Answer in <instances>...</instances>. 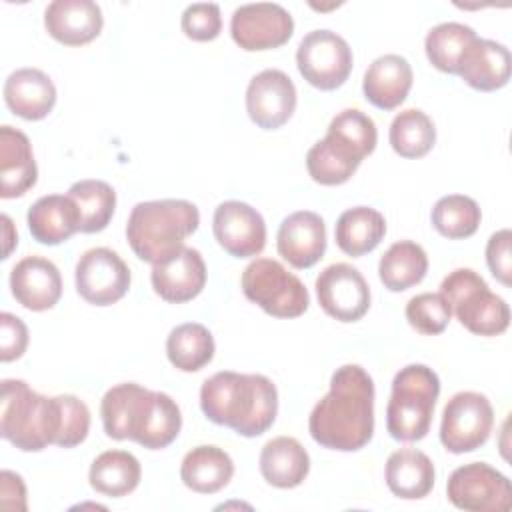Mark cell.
<instances>
[{
  "instance_id": "obj_19",
  "label": "cell",
  "mask_w": 512,
  "mask_h": 512,
  "mask_svg": "<svg viewBox=\"0 0 512 512\" xmlns=\"http://www.w3.org/2000/svg\"><path fill=\"white\" fill-rule=\"evenodd\" d=\"M44 26L56 42L82 46L100 34L104 18L92 0H54L44 10Z\"/></svg>"
},
{
  "instance_id": "obj_45",
  "label": "cell",
  "mask_w": 512,
  "mask_h": 512,
  "mask_svg": "<svg viewBox=\"0 0 512 512\" xmlns=\"http://www.w3.org/2000/svg\"><path fill=\"white\" fill-rule=\"evenodd\" d=\"M2 486H0V502L10 510H26V486L22 478L10 470H2Z\"/></svg>"
},
{
  "instance_id": "obj_21",
  "label": "cell",
  "mask_w": 512,
  "mask_h": 512,
  "mask_svg": "<svg viewBox=\"0 0 512 512\" xmlns=\"http://www.w3.org/2000/svg\"><path fill=\"white\" fill-rule=\"evenodd\" d=\"M510 64V50L504 44L476 38L462 54L456 74L474 90L494 92L508 84Z\"/></svg>"
},
{
  "instance_id": "obj_6",
  "label": "cell",
  "mask_w": 512,
  "mask_h": 512,
  "mask_svg": "<svg viewBox=\"0 0 512 512\" xmlns=\"http://www.w3.org/2000/svg\"><path fill=\"white\" fill-rule=\"evenodd\" d=\"M440 294L460 324L476 336H498L510 324V308L494 294L486 280L472 268L452 270L440 284Z\"/></svg>"
},
{
  "instance_id": "obj_15",
  "label": "cell",
  "mask_w": 512,
  "mask_h": 512,
  "mask_svg": "<svg viewBox=\"0 0 512 512\" xmlns=\"http://www.w3.org/2000/svg\"><path fill=\"white\" fill-rule=\"evenodd\" d=\"M212 230L224 252L234 258L258 256L266 246V224L262 214L240 200L218 204L212 218Z\"/></svg>"
},
{
  "instance_id": "obj_11",
  "label": "cell",
  "mask_w": 512,
  "mask_h": 512,
  "mask_svg": "<svg viewBox=\"0 0 512 512\" xmlns=\"http://www.w3.org/2000/svg\"><path fill=\"white\" fill-rule=\"evenodd\" d=\"M78 294L94 306H110L124 298L132 274L128 264L110 248L98 246L86 250L74 270Z\"/></svg>"
},
{
  "instance_id": "obj_1",
  "label": "cell",
  "mask_w": 512,
  "mask_h": 512,
  "mask_svg": "<svg viewBox=\"0 0 512 512\" xmlns=\"http://www.w3.org/2000/svg\"><path fill=\"white\" fill-rule=\"evenodd\" d=\"M314 442L340 452L364 448L374 434V382L358 364L336 368L328 394L308 418Z\"/></svg>"
},
{
  "instance_id": "obj_2",
  "label": "cell",
  "mask_w": 512,
  "mask_h": 512,
  "mask_svg": "<svg viewBox=\"0 0 512 512\" xmlns=\"http://www.w3.org/2000/svg\"><path fill=\"white\" fill-rule=\"evenodd\" d=\"M200 408L204 416L228 426L244 438L264 434L278 414V390L262 374H240L232 370L216 372L200 388Z\"/></svg>"
},
{
  "instance_id": "obj_41",
  "label": "cell",
  "mask_w": 512,
  "mask_h": 512,
  "mask_svg": "<svg viewBox=\"0 0 512 512\" xmlns=\"http://www.w3.org/2000/svg\"><path fill=\"white\" fill-rule=\"evenodd\" d=\"M182 32L196 42H208L218 38L222 30L220 6L214 2H196L186 6L180 18Z\"/></svg>"
},
{
  "instance_id": "obj_46",
  "label": "cell",
  "mask_w": 512,
  "mask_h": 512,
  "mask_svg": "<svg viewBox=\"0 0 512 512\" xmlns=\"http://www.w3.org/2000/svg\"><path fill=\"white\" fill-rule=\"evenodd\" d=\"M0 220H2V228H4V254H2V258H8L10 250L18 242V236L14 232V226H12V220H10L8 214H2Z\"/></svg>"
},
{
  "instance_id": "obj_16",
  "label": "cell",
  "mask_w": 512,
  "mask_h": 512,
  "mask_svg": "<svg viewBox=\"0 0 512 512\" xmlns=\"http://www.w3.org/2000/svg\"><path fill=\"white\" fill-rule=\"evenodd\" d=\"M154 292L172 304L196 298L206 286V264L196 248L184 246L164 262L152 266Z\"/></svg>"
},
{
  "instance_id": "obj_36",
  "label": "cell",
  "mask_w": 512,
  "mask_h": 512,
  "mask_svg": "<svg viewBox=\"0 0 512 512\" xmlns=\"http://www.w3.org/2000/svg\"><path fill=\"white\" fill-rule=\"evenodd\" d=\"M436 142V128L430 116L418 108L398 112L390 124V146L402 158H422Z\"/></svg>"
},
{
  "instance_id": "obj_9",
  "label": "cell",
  "mask_w": 512,
  "mask_h": 512,
  "mask_svg": "<svg viewBox=\"0 0 512 512\" xmlns=\"http://www.w3.org/2000/svg\"><path fill=\"white\" fill-rule=\"evenodd\" d=\"M352 50L332 30L308 32L296 50V64L302 78L318 90L340 88L352 72Z\"/></svg>"
},
{
  "instance_id": "obj_13",
  "label": "cell",
  "mask_w": 512,
  "mask_h": 512,
  "mask_svg": "<svg viewBox=\"0 0 512 512\" xmlns=\"http://www.w3.org/2000/svg\"><path fill=\"white\" fill-rule=\"evenodd\" d=\"M320 308L338 322H356L370 308V286L362 272L346 262L326 266L316 278Z\"/></svg>"
},
{
  "instance_id": "obj_30",
  "label": "cell",
  "mask_w": 512,
  "mask_h": 512,
  "mask_svg": "<svg viewBox=\"0 0 512 512\" xmlns=\"http://www.w3.org/2000/svg\"><path fill=\"white\" fill-rule=\"evenodd\" d=\"M386 234L384 216L370 206H354L340 214L334 236L338 248L348 256L372 252Z\"/></svg>"
},
{
  "instance_id": "obj_24",
  "label": "cell",
  "mask_w": 512,
  "mask_h": 512,
  "mask_svg": "<svg viewBox=\"0 0 512 512\" xmlns=\"http://www.w3.org/2000/svg\"><path fill=\"white\" fill-rule=\"evenodd\" d=\"M4 102L24 120H42L56 104V86L38 68H18L4 82Z\"/></svg>"
},
{
  "instance_id": "obj_17",
  "label": "cell",
  "mask_w": 512,
  "mask_h": 512,
  "mask_svg": "<svg viewBox=\"0 0 512 512\" xmlns=\"http://www.w3.org/2000/svg\"><path fill=\"white\" fill-rule=\"evenodd\" d=\"M278 254L294 268L314 266L326 252V224L312 210H298L286 216L276 234Z\"/></svg>"
},
{
  "instance_id": "obj_23",
  "label": "cell",
  "mask_w": 512,
  "mask_h": 512,
  "mask_svg": "<svg viewBox=\"0 0 512 512\" xmlns=\"http://www.w3.org/2000/svg\"><path fill=\"white\" fill-rule=\"evenodd\" d=\"M412 80V66L404 56L384 54L368 66L362 90L372 106L380 110H394L406 100Z\"/></svg>"
},
{
  "instance_id": "obj_8",
  "label": "cell",
  "mask_w": 512,
  "mask_h": 512,
  "mask_svg": "<svg viewBox=\"0 0 512 512\" xmlns=\"http://www.w3.org/2000/svg\"><path fill=\"white\" fill-rule=\"evenodd\" d=\"M492 424L494 410L484 394L470 390L458 392L442 410L440 442L452 454L472 452L486 444Z\"/></svg>"
},
{
  "instance_id": "obj_33",
  "label": "cell",
  "mask_w": 512,
  "mask_h": 512,
  "mask_svg": "<svg viewBox=\"0 0 512 512\" xmlns=\"http://www.w3.org/2000/svg\"><path fill=\"white\" fill-rule=\"evenodd\" d=\"M214 338L204 324L186 322L170 330L166 338V356L182 372H198L214 358Z\"/></svg>"
},
{
  "instance_id": "obj_37",
  "label": "cell",
  "mask_w": 512,
  "mask_h": 512,
  "mask_svg": "<svg viewBox=\"0 0 512 512\" xmlns=\"http://www.w3.org/2000/svg\"><path fill=\"white\" fill-rule=\"evenodd\" d=\"M476 32L460 22H442L426 34L424 48L430 64L446 74H456L466 48L476 40Z\"/></svg>"
},
{
  "instance_id": "obj_26",
  "label": "cell",
  "mask_w": 512,
  "mask_h": 512,
  "mask_svg": "<svg viewBox=\"0 0 512 512\" xmlns=\"http://www.w3.org/2000/svg\"><path fill=\"white\" fill-rule=\"evenodd\" d=\"M384 478L390 492L404 500H420L434 488V464L416 448H400L386 460Z\"/></svg>"
},
{
  "instance_id": "obj_25",
  "label": "cell",
  "mask_w": 512,
  "mask_h": 512,
  "mask_svg": "<svg viewBox=\"0 0 512 512\" xmlns=\"http://www.w3.org/2000/svg\"><path fill=\"white\" fill-rule=\"evenodd\" d=\"M26 222L32 238L46 246L62 244L74 232H80V212L68 194H48L38 198L28 208Z\"/></svg>"
},
{
  "instance_id": "obj_12",
  "label": "cell",
  "mask_w": 512,
  "mask_h": 512,
  "mask_svg": "<svg viewBox=\"0 0 512 512\" xmlns=\"http://www.w3.org/2000/svg\"><path fill=\"white\" fill-rule=\"evenodd\" d=\"M294 20L290 12L276 2L242 4L232 12V40L248 52L280 48L292 38Z\"/></svg>"
},
{
  "instance_id": "obj_5",
  "label": "cell",
  "mask_w": 512,
  "mask_h": 512,
  "mask_svg": "<svg viewBox=\"0 0 512 512\" xmlns=\"http://www.w3.org/2000/svg\"><path fill=\"white\" fill-rule=\"evenodd\" d=\"M440 396L438 374L426 364H408L392 380L386 406V430L394 440L418 442L430 432Z\"/></svg>"
},
{
  "instance_id": "obj_4",
  "label": "cell",
  "mask_w": 512,
  "mask_h": 512,
  "mask_svg": "<svg viewBox=\"0 0 512 512\" xmlns=\"http://www.w3.org/2000/svg\"><path fill=\"white\" fill-rule=\"evenodd\" d=\"M62 426L60 396H42L24 380H2L0 434L22 452L58 444Z\"/></svg>"
},
{
  "instance_id": "obj_18",
  "label": "cell",
  "mask_w": 512,
  "mask_h": 512,
  "mask_svg": "<svg viewBox=\"0 0 512 512\" xmlns=\"http://www.w3.org/2000/svg\"><path fill=\"white\" fill-rule=\"evenodd\" d=\"M10 290L20 306L44 312L62 296V276L56 264L42 256H26L10 272Z\"/></svg>"
},
{
  "instance_id": "obj_14",
  "label": "cell",
  "mask_w": 512,
  "mask_h": 512,
  "mask_svg": "<svg viewBox=\"0 0 512 512\" xmlns=\"http://www.w3.org/2000/svg\"><path fill=\"white\" fill-rule=\"evenodd\" d=\"M296 110V86L292 78L276 68L252 76L246 88V112L262 130L284 126Z\"/></svg>"
},
{
  "instance_id": "obj_28",
  "label": "cell",
  "mask_w": 512,
  "mask_h": 512,
  "mask_svg": "<svg viewBox=\"0 0 512 512\" xmlns=\"http://www.w3.org/2000/svg\"><path fill=\"white\" fill-rule=\"evenodd\" d=\"M234 476V462L230 454L218 446L202 444L186 452L180 464V478L184 486L198 494H214L222 490Z\"/></svg>"
},
{
  "instance_id": "obj_27",
  "label": "cell",
  "mask_w": 512,
  "mask_h": 512,
  "mask_svg": "<svg viewBox=\"0 0 512 512\" xmlns=\"http://www.w3.org/2000/svg\"><path fill=\"white\" fill-rule=\"evenodd\" d=\"M260 472L276 488H296L310 472V456L296 438L276 436L260 452Z\"/></svg>"
},
{
  "instance_id": "obj_7",
  "label": "cell",
  "mask_w": 512,
  "mask_h": 512,
  "mask_svg": "<svg viewBox=\"0 0 512 512\" xmlns=\"http://www.w3.org/2000/svg\"><path fill=\"white\" fill-rule=\"evenodd\" d=\"M242 292L274 318H298L310 304L302 280L272 258H256L244 268Z\"/></svg>"
},
{
  "instance_id": "obj_32",
  "label": "cell",
  "mask_w": 512,
  "mask_h": 512,
  "mask_svg": "<svg viewBox=\"0 0 512 512\" xmlns=\"http://www.w3.org/2000/svg\"><path fill=\"white\" fill-rule=\"evenodd\" d=\"M428 272V256L424 248L412 240L394 242L378 262V276L390 292L408 290L424 280Z\"/></svg>"
},
{
  "instance_id": "obj_40",
  "label": "cell",
  "mask_w": 512,
  "mask_h": 512,
  "mask_svg": "<svg viewBox=\"0 0 512 512\" xmlns=\"http://www.w3.org/2000/svg\"><path fill=\"white\" fill-rule=\"evenodd\" d=\"M452 310L448 300L440 292H422L408 300L406 320L408 324L426 336H436L446 330Z\"/></svg>"
},
{
  "instance_id": "obj_10",
  "label": "cell",
  "mask_w": 512,
  "mask_h": 512,
  "mask_svg": "<svg viewBox=\"0 0 512 512\" xmlns=\"http://www.w3.org/2000/svg\"><path fill=\"white\" fill-rule=\"evenodd\" d=\"M448 500L468 512H508L512 508L510 480L486 462L458 466L446 482Z\"/></svg>"
},
{
  "instance_id": "obj_29",
  "label": "cell",
  "mask_w": 512,
  "mask_h": 512,
  "mask_svg": "<svg viewBox=\"0 0 512 512\" xmlns=\"http://www.w3.org/2000/svg\"><path fill=\"white\" fill-rule=\"evenodd\" d=\"M364 158L340 138L326 132L306 154V168L314 182L338 186L352 178Z\"/></svg>"
},
{
  "instance_id": "obj_35",
  "label": "cell",
  "mask_w": 512,
  "mask_h": 512,
  "mask_svg": "<svg viewBox=\"0 0 512 512\" xmlns=\"http://www.w3.org/2000/svg\"><path fill=\"white\" fill-rule=\"evenodd\" d=\"M182 428V414L178 404L166 392H154L146 408L142 426L134 438L136 444L148 450H162L170 446Z\"/></svg>"
},
{
  "instance_id": "obj_44",
  "label": "cell",
  "mask_w": 512,
  "mask_h": 512,
  "mask_svg": "<svg viewBox=\"0 0 512 512\" xmlns=\"http://www.w3.org/2000/svg\"><path fill=\"white\" fill-rule=\"evenodd\" d=\"M510 240L512 232L508 228L498 230L490 236L486 244V264L494 278L504 286L512 282V256H510Z\"/></svg>"
},
{
  "instance_id": "obj_39",
  "label": "cell",
  "mask_w": 512,
  "mask_h": 512,
  "mask_svg": "<svg viewBox=\"0 0 512 512\" xmlns=\"http://www.w3.org/2000/svg\"><path fill=\"white\" fill-rule=\"evenodd\" d=\"M328 134L352 146L362 158L372 154L378 142V130L374 120L358 108H346L336 114L328 126Z\"/></svg>"
},
{
  "instance_id": "obj_38",
  "label": "cell",
  "mask_w": 512,
  "mask_h": 512,
  "mask_svg": "<svg viewBox=\"0 0 512 512\" xmlns=\"http://www.w3.org/2000/svg\"><path fill=\"white\" fill-rule=\"evenodd\" d=\"M482 220L480 206L474 198L464 194L442 196L432 208V226L448 240H462L472 236Z\"/></svg>"
},
{
  "instance_id": "obj_31",
  "label": "cell",
  "mask_w": 512,
  "mask_h": 512,
  "mask_svg": "<svg viewBox=\"0 0 512 512\" xmlns=\"http://www.w3.org/2000/svg\"><path fill=\"white\" fill-rule=\"evenodd\" d=\"M142 468L134 454L126 450H106L94 458L88 480L90 486L110 498H120L136 490Z\"/></svg>"
},
{
  "instance_id": "obj_22",
  "label": "cell",
  "mask_w": 512,
  "mask_h": 512,
  "mask_svg": "<svg viewBox=\"0 0 512 512\" xmlns=\"http://www.w3.org/2000/svg\"><path fill=\"white\" fill-rule=\"evenodd\" d=\"M38 178L36 160L28 136L4 124L0 128V196H24Z\"/></svg>"
},
{
  "instance_id": "obj_43",
  "label": "cell",
  "mask_w": 512,
  "mask_h": 512,
  "mask_svg": "<svg viewBox=\"0 0 512 512\" xmlns=\"http://www.w3.org/2000/svg\"><path fill=\"white\" fill-rule=\"evenodd\" d=\"M28 346V328L22 318L2 312L0 314V360H18Z\"/></svg>"
},
{
  "instance_id": "obj_20",
  "label": "cell",
  "mask_w": 512,
  "mask_h": 512,
  "mask_svg": "<svg viewBox=\"0 0 512 512\" xmlns=\"http://www.w3.org/2000/svg\"><path fill=\"white\" fill-rule=\"evenodd\" d=\"M150 396L152 390L136 382H122L106 390L100 402L106 436L114 440H134L146 416Z\"/></svg>"
},
{
  "instance_id": "obj_3",
  "label": "cell",
  "mask_w": 512,
  "mask_h": 512,
  "mask_svg": "<svg viewBox=\"0 0 512 512\" xmlns=\"http://www.w3.org/2000/svg\"><path fill=\"white\" fill-rule=\"evenodd\" d=\"M198 224L200 212L188 200L138 202L128 216L126 240L140 260L154 266L184 248V240L198 230Z\"/></svg>"
},
{
  "instance_id": "obj_42",
  "label": "cell",
  "mask_w": 512,
  "mask_h": 512,
  "mask_svg": "<svg viewBox=\"0 0 512 512\" xmlns=\"http://www.w3.org/2000/svg\"><path fill=\"white\" fill-rule=\"evenodd\" d=\"M62 406V426H60V448H74L82 444L90 430V410L74 394H58Z\"/></svg>"
},
{
  "instance_id": "obj_34",
  "label": "cell",
  "mask_w": 512,
  "mask_h": 512,
  "mask_svg": "<svg viewBox=\"0 0 512 512\" xmlns=\"http://www.w3.org/2000/svg\"><path fill=\"white\" fill-rule=\"evenodd\" d=\"M68 196L78 206L82 234L102 232L110 224L116 208V192L108 182L94 178L78 180L70 186Z\"/></svg>"
}]
</instances>
